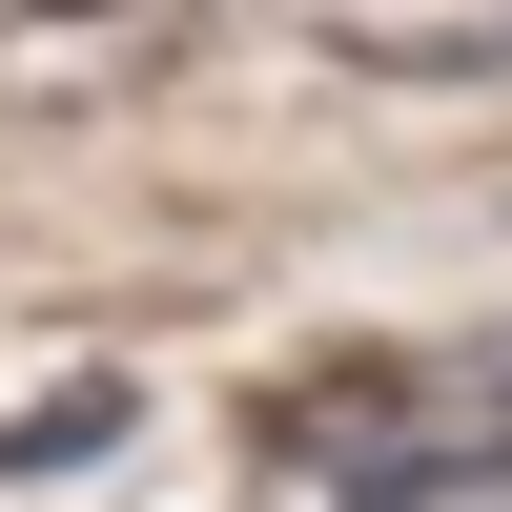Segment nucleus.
Masks as SVG:
<instances>
[{
  "mask_svg": "<svg viewBox=\"0 0 512 512\" xmlns=\"http://www.w3.org/2000/svg\"><path fill=\"white\" fill-rule=\"evenodd\" d=\"M369 82H512V21H349Z\"/></svg>",
  "mask_w": 512,
  "mask_h": 512,
  "instance_id": "f257e3e1",
  "label": "nucleus"
},
{
  "mask_svg": "<svg viewBox=\"0 0 512 512\" xmlns=\"http://www.w3.org/2000/svg\"><path fill=\"white\" fill-rule=\"evenodd\" d=\"M103 431H123V390H41L21 431H0V472H62V451H103Z\"/></svg>",
  "mask_w": 512,
  "mask_h": 512,
  "instance_id": "f03ea898",
  "label": "nucleus"
}]
</instances>
